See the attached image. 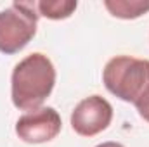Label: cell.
Wrapping results in <instances>:
<instances>
[{
  "mask_svg": "<svg viewBox=\"0 0 149 147\" xmlns=\"http://www.w3.org/2000/svg\"><path fill=\"white\" fill-rule=\"evenodd\" d=\"M76 2L74 0H42L35 2V9H37L38 16H43L47 19H66L76 10Z\"/></svg>",
  "mask_w": 149,
  "mask_h": 147,
  "instance_id": "7",
  "label": "cell"
},
{
  "mask_svg": "<svg viewBox=\"0 0 149 147\" xmlns=\"http://www.w3.org/2000/svg\"><path fill=\"white\" fill-rule=\"evenodd\" d=\"M139 114H141V118H144L146 121L149 123V104L146 107H142V109H139Z\"/></svg>",
  "mask_w": 149,
  "mask_h": 147,
  "instance_id": "8",
  "label": "cell"
},
{
  "mask_svg": "<svg viewBox=\"0 0 149 147\" xmlns=\"http://www.w3.org/2000/svg\"><path fill=\"white\" fill-rule=\"evenodd\" d=\"M113 119V106L101 95L83 99L71 112V126L81 137H94L104 132Z\"/></svg>",
  "mask_w": 149,
  "mask_h": 147,
  "instance_id": "4",
  "label": "cell"
},
{
  "mask_svg": "<svg viewBox=\"0 0 149 147\" xmlns=\"http://www.w3.org/2000/svg\"><path fill=\"white\" fill-rule=\"evenodd\" d=\"M95 147H125V146H121L118 142H102V144H99V146H95Z\"/></svg>",
  "mask_w": 149,
  "mask_h": 147,
  "instance_id": "9",
  "label": "cell"
},
{
  "mask_svg": "<svg viewBox=\"0 0 149 147\" xmlns=\"http://www.w3.org/2000/svg\"><path fill=\"white\" fill-rule=\"evenodd\" d=\"M104 7L120 19H137L149 12V2L146 0H104Z\"/></svg>",
  "mask_w": 149,
  "mask_h": 147,
  "instance_id": "6",
  "label": "cell"
},
{
  "mask_svg": "<svg viewBox=\"0 0 149 147\" xmlns=\"http://www.w3.org/2000/svg\"><path fill=\"white\" fill-rule=\"evenodd\" d=\"M63 121L54 107H40L23 114L16 123V133L28 144H43L59 135Z\"/></svg>",
  "mask_w": 149,
  "mask_h": 147,
  "instance_id": "5",
  "label": "cell"
},
{
  "mask_svg": "<svg viewBox=\"0 0 149 147\" xmlns=\"http://www.w3.org/2000/svg\"><path fill=\"white\" fill-rule=\"evenodd\" d=\"M38 17L35 2H14L0 10V52L12 55L23 50L37 35Z\"/></svg>",
  "mask_w": 149,
  "mask_h": 147,
  "instance_id": "3",
  "label": "cell"
},
{
  "mask_svg": "<svg viewBox=\"0 0 149 147\" xmlns=\"http://www.w3.org/2000/svg\"><path fill=\"white\" fill-rule=\"evenodd\" d=\"M56 85V69L52 61L40 54L33 52L21 59L10 76V97L17 109L35 111L45 102L52 94Z\"/></svg>",
  "mask_w": 149,
  "mask_h": 147,
  "instance_id": "1",
  "label": "cell"
},
{
  "mask_svg": "<svg viewBox=\"0 0 149 147\" xmlns=\"http://www.w3.org/2000/svg\"><path fill=\"white\" fill-rule=\"evenodd\" d=\"M104 87L114 97L134 104L137 111L149 104V61L116 55L102 71Z\"/></svg>",
  "mask_w": 149,
  "mask_h": 147,
  "instance_id": "2",
  "label": "cell"
}]
</instances>
